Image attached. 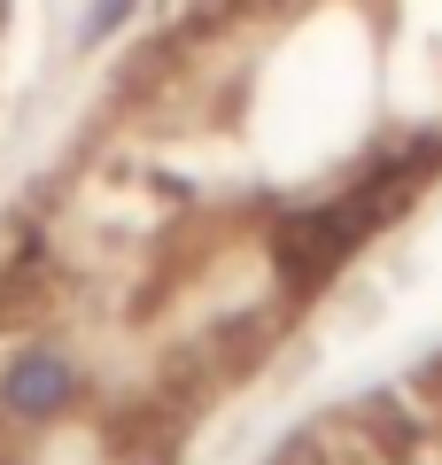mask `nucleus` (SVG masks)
I'll use <instances>...</instances> for the list:
<instances>
[{
    "mask_svg": "<svg viewBox=\"0 0 442 465\" xmlns=\"http://www.w3.org/2000/svg\"><path fill=\"white\" fill-rule=\"evenodd\" d=\"M125 8H132V0H101V8H94V32H109V24L125 16Z\"/></svg>",
    "mask_w": 442,
    "mask_h": 465,
    "instance_id": "2",
    "label": "nucleus"
},
{
    "mask_svg": "<svg viewBox=\"0 0 442 465\" xmlns=\"http://www.w3.org/2000/svg\"><path fill=\"white\" fill-rule=\"evenodd\" d=\"M70 396V365L63 357H24L16 372H8V411H55V403Z\"/></svg>",
    "mask_w": 442,
    "mask_h": 465,
    "instance_id": "1",
    "label": "nucleus"
}]
</instances>
